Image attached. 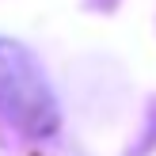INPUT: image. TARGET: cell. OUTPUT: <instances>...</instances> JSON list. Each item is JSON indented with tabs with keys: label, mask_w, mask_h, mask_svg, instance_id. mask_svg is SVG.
I'll use <instances>...</instances> for the list:
<instances>
[{
	"label": "cell",
	"mask_w": 156,
	"mask_h": 156,
	"mask_svg": "<svg viewBox=\"0 0 156 156\" xmlns=\"http://www.w3.org/2000/svg\"><path fill=\"white\" fill-rule=\"evenodd\" d=\"M0 114L30 133H50L57 126V103L42 69L15 42H0Z\"/></svg>",
	"instance_id": "6da1fadb"
}]
</instances>
